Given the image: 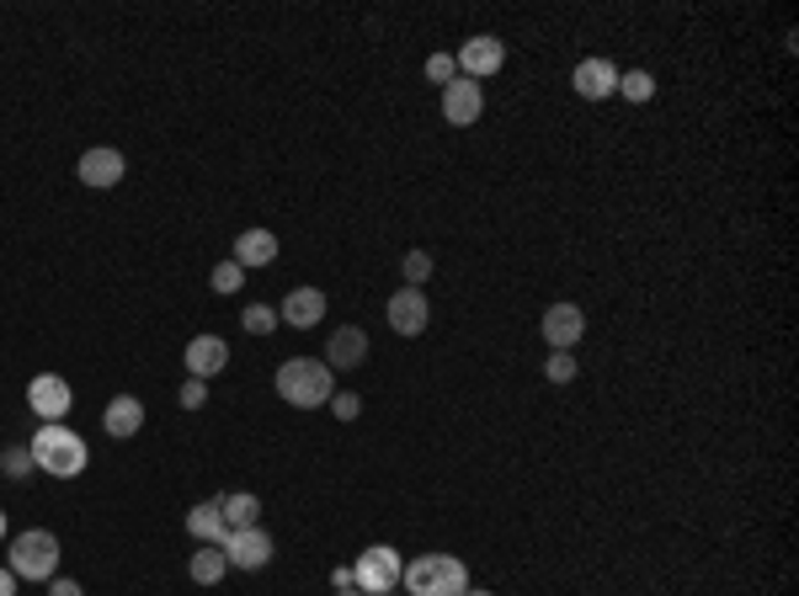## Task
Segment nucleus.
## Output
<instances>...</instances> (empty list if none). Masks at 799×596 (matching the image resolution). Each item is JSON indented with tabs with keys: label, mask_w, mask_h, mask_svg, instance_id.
I'll return each instance as SVG.
<instances>
[{
	"label": "nucleus",
	"mask_w": 799,
	"mask_h": 596,
	"mask_svg": "<svg viewBox=\"0 0 799 596\" xmlns=\"http://www.w3.org/2000/svg\"><path fill=\"white\" fill-rule=\"evenodd\" d=\"M75 171H81V181H86V187L107 192V187H118V181H124L128 160L113 145H96V149H86V155H81V166H75Z\"/></svg>",
	"instance_id": "obj_13"
},
{
	"label": "nucleus",
	"mask_w": 799,
	"mask_h": 596,
	"mask_svg": "<svg viewBox=\"0 0 799 596\" xmlns=\"http://www.w3.org/2000/svg\"><path fill=\"white\" fill-rule=\"evenodd\" d=\"M369 358V336H363V326H341L331 330V341H326V368L331 373H347V368H358V362Z\"/></svg>",
	"instance_id": "obj_15"
},
{
	"label": "nucleus",
	"mask_w": 799,
	"mask_h": 596,
	"mask_svg": "<svg viewBox=\"0 0 799 596\" xmlns=\"http://www.w3.org/2000/svg\"><path fill=\"white\" fill-rule=\"evenodd\" d=\"M454 60H459L464 81H486V75H496V70L507 64V43H501V38H491V32H475V38L464 43Z\"/></svg>",
	"instance_id": "obj_8"
},
{
	"label": "nucleus",
	"mask_w": 799,
	"mask_h": 596,
	"mask_svg": "<svg viewBox=\"0 0 799 596\" xmlns=\"http://www.w3.org/2000/svg\"><path fill=\"white\" fill-rule=\"evenodd\" d=\"M571 86H576V96H586V102H608V96H618L614 60H582L576 64V75H571Z\"/></svg>",
	"instance_id": "obj_14"
},
{
	"label": "nucleus",
	"mask_w": 799,
	"mask_h": 596,
	"mask_svg": "<svg viewBox=\"0 0 799 596\" xmlns=\"http://www.w3.org/2000/svg\"><path fill=\"white\" fill-rule=\"evenodd\" d=\"M277 320H288L294 330H309L326 320V294L320 288H294V294L283 298V309H277Z\"/></svg>",
	"instance_id": "obj_17"
},
{
	"label": "nucleus",
	"mask_w": 799,
	"mask_h": 596,
	"mask_svg": "<svg viewBox=\"0 0 799 596\" xmlns=\"http://www.w3.org/2000/svg\"><path fill=\"white\" fill-rule=\"evenodd\" d=\"M486 113V86L480 81H454V86H443V118L454 123V128H475Z\"/></svg>",
	"instance_id": "obj_10"
},
{
	"label": "nucleus",
	"mask_w": 799,
	"mask_h": 596,
	"mask_svg": "<svg viewBox=\"0 0 799 596\" xmlns=\"http://www.w3.org/2000/svg\"><path fill=\"white\" fill-rule=\"evenodd\" d=\"M400 549H390V543H369L363 554H358V565H352V586L363 596H384L400 586Z\"/></svg>",
	"instance_id": "obj_5"
},
{
	"label": "nucleus",
	"mask_w": 799,
	"mask_h": 596,
	"mask_svg": "<svg viewBox=\"0 0 799 596\" xmlns=\"http://www.w3.org/2000/svg\"><path fill=\"white\" fill-rule=\"evenodd\" d=\"M102 426H107V437H139L145 432V400H134V394H118V400H107V411H102Z\"/></svg>",
	"instance_id": "obj_16"
},
{
	"label": "nucleus",
	"mask_w": 799,
	"mask_h": 596,
	"mask_svg": "<svg viewBox=\"0 0 799 596\" xmlns=\"http://www.w3.org/2000/svg\"><path fill=\"white\" fill-rule=\"evenodd\" d=\"M0 596H17V575H11L6 565H0Z\"/></svg>",
	"instance_id": "obj_33"
},
{
	"label": "nucleus",
	"mask_w": 799,
	"mask_h": 596,
	"mask_svg": "<svg viewBox=\"0 0 799 596\" xmlns=\"http://www.w3.org/2000/svg\"><path fill=\"white\" fill-rule=\"evenodd\" d=\"M224 368H230V341H224V336L203 330V336L187 341V373H192V379H219Z\"/></svg>",
	"instance_id": "obj_11"
},
{
	"label": "nucleus",
	"mask_w": 799,
	"mask_h": 596,
	"mask_svg": "<svg viewBox=\"0 0 799 596\" xmlns=\"http://www.w3.org/2000/svg\"><path fill=\"white\" fill-rule=\"evenodd\" d=\"M70 405H75V394H70V384H64L60 373H38L28 384V411L38 421H64Z\"/></svg>",
	"instance_id": "obj_9"
},
{
	"label": "nucleus",
	"mask_w": 799,
	"mask_h": 596,
	"mask_svg": "<svg viewBox=\"0 0 799 596\" xmlns=\"http://www.w3.org/2000/svg\"><path fill=\"white\" fill-rule=\"evenodd\" d=\"M219 517H224V528L230 533H241V528H256V517H262V501L246 496V490H230V496H219Z\"/></svg>",
	"instance_id": "obj_19"
},
{
	"label": "nucleus",
	"mask_w": 799,
	"mask_h": 596,
	"mask_svg": "<svg viewBox=\"0 0 799 596\" xmlns=\"http://www.w3.org/2000/svg\"><path fill=\"white\" fill-rule=\"evenodd\" d=\"M400 586L411 596H464L469 592V570L454 554H422L400 570Z\"/></svg>",
	"instance_id": "obj_3"
},
{
	"label": "nucleus",
	"mask_w": 799,
	"mask_h": 596,
	"mask_svg": "<svg viewBox=\"0 0 799 596\" xmlns=\"http://www.w3.org/2000/svg\"><path fill=\"white\" fill-rule=\"evenodd\" d=\"M224 570H230V560H224V549H219V543H203V549L192 554V565H187V575H192L198 586H219V581H224Z\"/></svg>",
	"instance_id": "obj_21"
},
{
	"label": "nucleus",
	"mask_w": 799,
	"mask_h": 596,
	"mask_svg": "<svg viewBox=\"0 0 799 596\" xmlns=\"http://www.w3.org/2000/svg\"><path fill=\"white\" fill-rule=\"evenodd\" d=\"M38 464H32V447H6L0 453V475L6 479H28Z\"/></svg>",
	"instance_id": "obj_24"
},
{
	"label": "nucleus",
	"mask_w": 799,
	"mask_h": 596,
	"mask_svg": "<svg viewBox=\"0 0 799 596\" xmlns=\"http://www.w3.org/2000/svg\"><path fill=\"white\" fill-rule=\"evenodd\" d=\"M241 326H246L251 336H273V330H277V309H267V304H246V309H241Z\"/></svg>",
	"instance_id": "obj_25"
},
{
	"label": "nucleus",
	"mask_w": 799,
	"mask_h": 596,
	"mask_svg": "<svg viewBox=\"0 0 799 596\" xmlns=\"http://www.w3.org/2000/svg\"><path fill=\"white\" fill-rule=\"evenodd\" d=\"M427 81H432V86H454V81H459V60H454V54H432V60H427Z\"/></svg>",
	"instance_id": "obj_28"
},
{
	"label": "nucleus",
	"mask_w": 799,
	"mask_h": 596,
	"mask_svg": "<svg viewBox=\"0 0 799 596\" xmlns=\"http://www.w3.org/2000/svg\"><path fill=\"white\" fill-rule=\"evenodd\" d=\"M6 570L17 581H54L60 575V538L43 533V528H28V533L11 538V560Z\"/></svg>",
	"instance_id": "obj_4"
},
{
	"label": "nucleus",
	"mask_w": 799,
	"mask_h": 596,
	"mask_svg": "<svg viewBox=\"0 0 799 596\" xmlns=\"http://www.w3.org/2000/svg\"><path fill=\"white\" fill-rule=\"evenodd\" d=\"M49 596H86V592H81L75 581H64V575H54V581H49Z\"/></svg>",
	"instance_id": "obj_31"
},
{
	"label": "nucleus",
	"mask_w": 799,
	"mask_h": 596,
	"mask_svg": "<svg viewBox=\"0 0 799 596\" xmlns=\"http://www.w3.org/2000/svg\"><path fill=\"white\" fill-rule=\"evenodd\" d=\"M432 320V298L422 294V288H400L395 298H390V330L395 336H422Z\"/></svg>",
	"instance_id": "obj_12"
},
{
	"label": "nucleus",
	"mask_w": 799,
	"mask_h": 596,
	"mask_svg": "<svg viewBox=\"0 0 799 596\" xmlns=\"http://www.w3.org/2000/svg\"><path fill=\"white\" fill-rule=\"evenodd\" d=\"M28 447H32V464L54 479H75V475L92 469V447H86V437L70 432V426H60V421H43Z\"/></svg>",
	"instance_id": "obj_1"
},
{
	"label": "nucleus",
	"mask_w": 799,
	"mask_h": 596,
	"mask_svg": "<svg viewBox=\"0 0 799 596\" xmlns=\"http://www.w3.org/2000/svg\"><path fill=\"white\" fill-rule=\"evenodd\" d=\"M331 416H337V421H358V416H363V400H358L352 389H337V394H331Z\"/></svg>",
	"instance_id": "obj_29"
},
{
	"label": "nucleus",
	"mask_w": 799,
	"mask_h": 596,
	"mask_svg": "<svg viewBox=\"0 0 799 596\" xmlns=\"http://www.w3.org/2000/svg\"><path fill=\"white\" fill-rule=\"evenodd\" d=\"M432 267H437V262H432L427 251H405V262H400V272H405V288H422V283L432 277Z\"/></svg>",
	"instance_id": "obj_26"
},
{
	"label": "nucleus",
	"mask_w": 799,
	"mask_h": 596,
	"mask_svg": "<svg viewBox=\"0 0 799 596\" xmlns=\"http://www.w3.org/2000/svg\"><path fill=\"white\" fill-rule=\"evenodd\" d=\"M464 596H496V592H480V586H469V592H464Z\"/></svg>",
	"instance_id": "obj_34"
},
{
	"label": "nucleus",
	"mask_w": 799,
	"mask_h": 596,
	"mask_svg": "<svg viewBox=\"0 0 799 596\" xmlns=\"http://www.w3.org/2000/svg\"><path fill=\"white\" fill-rule=\"evenodd\" d=\"M224 560H230V570H267L273 565V538L262 533V528H241V533H224Z\"/></svg>",
	"instance_id": "obj_7"
},
{
	"label": "nucleus",
	"mask_w": 799,
	"mask_h": 596,
	"mask_svg": "<svg viewBox=\"0 0 799 596\" xmlns=\"http://www.w3.org/2000/svg\"><path fill=\"white\" fill-rule=\"evenodd\" d=\"M209 405V379H187L182 384V411H203Z\"/></svg>",
	"instance_id": "obj_30"
},
{
	"label": "nucleus",
	"mask_w": 799,
	"mask_h": 596,
	"mask_svg": "<svg viewBox=\"0 0 799 596\" xmlns=\"http://www.w3.org/2000/svg\"><path fill=\"white\" fill-rule=\"evenodd\" d=\"M235 262L241 267H273L277 262V235L273 230H246L235 240Z\"/></svg>",
	"instance_id": "obj_18"
},
{
	"label": "nucleus",
	"mask_w": 799,
	"mask_h": 596,
	"mask_svg": "<svg viewBox=\"0 0 799 596\" xmlns=\"http://www.w3.org/2000/svg\"><path fill=\"white\" fill-rule=\"evenodd\" d=\"M337 596H363V592H358V586H347V592H337Z\"/></svg>",
	"instance_id": "obj_35"
},
{
	"label": "nucleus",
	"mask_w": 799,
	"mask_h": 596,
	"mask_svg": "<svg viewBox=\"0 0 799 596\" xmlns=\"http://www.w3.org/2000/svg\"><path fill=\"white\" fill-rule=\"evenodd\" d=\"M277 394L288 400V405H299V411H320V405H331V394H337V373L326 368L320 358H288L277 368Z\"/></svg>",
	"instance_id": "obj_2"
},
{
	"label": "nucleus",
	"mask_w": 799,
	"mask_h": 596,
	"mask_svg": "<svg viewBox=\"0 0 799 596\" xmlns=\"http://www.w3.org/2000/svg\"><path fill=\"white\" fill-rule=\"evenodd\" d=\"M618 96L650 102V96H656V75H650V70H624V75H618Z\"/></svg>",
	"instance_id": "obj_22"
},
{
	"label": "nucleus",
	"mask_w": 799,
	"mask_h": 596,
	"mask_svg": "<svg viewBox=\"0 0 799 596\" xmlns=\"http://www.w3.org/2000/svg\"><path fill=\"white\" fill-rule=\"evenodd\" d=\"M0 538H6V511H0Z\"/></svg>",
	"instance_id": "obj_36"
},
{
	"label": "nucleus",
	"mask_w": 799,
	"mask_h": 596,
	"mask_svg": "<svg viewBox=\"0 0 799 596\" xmlns=\"http://www.w3.org/2000/svg\"><path fill=\"white\" fill-rule=\"evenodd\" d=\"M576 373H582V368H576V352H550V358H544V379H550V384H576Z\"/></svg>",
	"instance_id": "obj_23"
},
{
	"label": "nucleus",
	"mask_w": 799,
	"mask_h": 596,
	"mask_svg": "<svg viewBox=\"0 0 799 596\" xmlns=\"http://www.w3.org/2000/svg\"><path fill=\"white\" fill-rule=\"evenodd\" d=\"M384 596H395V592H384Z\"/></svg>",
	"instance_id": "obj_37"
},
{
	"label": "nucleus",
	"mask_w": 799,
	"mask_h": 596,
	"mask_svg": "<svg viewBox=\"0 0 799 596\" xmlns=\"http://www.w3.org/2000/svg\"><path fill=\"white\" fill-rule=\"evenodd\" d=\"M187 533L198 538V543H224V517H219V496L214 501H198V507L187 511Z\"/></svg>",
	"instance_id": "obj_20"
},
{
	"label": "nucleus",
	"mask_w": 799,
	"mask_h": 596,
	"mask_svg": "<svg viewBox=\"0 0 799 596\" xmlns=\"http://www.w3.org/2000/svg\"><path fill=\"white\" fill-rule=\"evenodd\" d=\"M331 586H337V592H347V586H352V565H337V570H331Z\"/></svg>",
	"instance_id": "obj_32"
},
{
	"label": "nucleus",
	"mask_w": 799,
	"mask_h": 596,
	"mask_svg": "<svg viewBox=\"0 0 799 596\" xmlns=\"http://www.w3.org/2000/svg\"><path fill=\"white\" fill-rule=\"evenodd\" d=\"M209 283H214V294H241V283H246V267L230 256V262H219V267H214V277H209Z\"/></svg>",
	"instance_id": "obj_27"
},
{
	"label": "nucleus",
	"mask_w": 799,
	"mask_h": 596,
	"mask_svg": "<svg viewBox=\"0 0 799 596\" xmlns=\"http://www.w3.org/2000/svg\"><path fill=\"white\" fill-rule=\"evenodd\" d=\"M539 330H544L550 352H576V341L586 336V309H582V304H571V298H560V304H550V309H544Z\"/></svg>",
	"instance_id": "obj_6"
}]
</instances>
